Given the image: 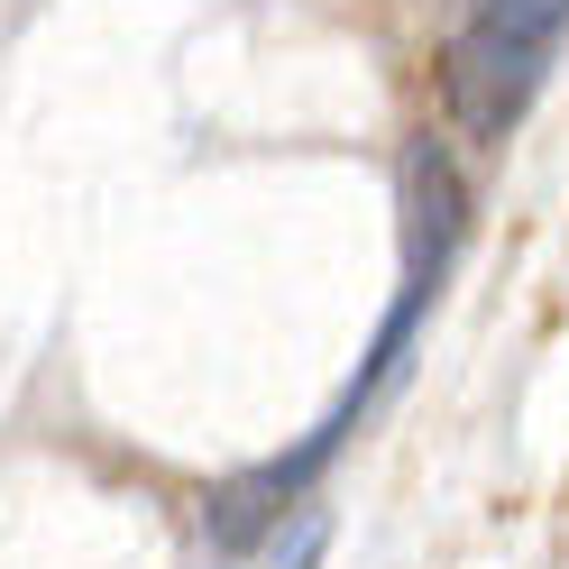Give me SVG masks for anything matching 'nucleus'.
Wrapping results in <instances>:
<instances>
[{
	"instance_id": "f257e3e1",
	"label": "nucleus",
	"mask_w": 569,
	"mask_h": 569,
	"mask_svg": "<svg viewBox=\"0 0 569 569\" xmlns=\"http://www.w3.org/2000/svg\"><path fill=\"white\" fill-rule=\"evenodd\" d=\"M569 38V0H469L441 47V111L459 138L506 148L523 129V111L542 101L551 64Z\"/></svg>"
},
{
	"instance_id": "f03ea898",
	"label": "nucleus",
	"mask_w": 569,
	"mask_h": 569,
	"mask_svg": "<svg viewBox=\"0 0 569 569\" xmlns=\"http://www.w3.org/2000/svg\"><path fill=\"white\" fill-rule=\"evenodd\" d=\"M396 230H405V284L441 295V276L469 248V184H459V157L441 138H413L396 157Z\"/></svg>"
},
{
	"instance_id": "7ed1b4c3",
	"label": "nucleus",
	"mask_w": 569,
	"mask_h": 569,
	"mask_svg": "<svg viewBox=\"0 0 569 569\" xmlns=\"http://www.w3.org/2000/svg\"><path fill=\"white\" fill-rule=\"evenodd\" d=\"M322 542H331V515H322V506H295V515L267 532V569H312Z\"/></svg>"
}]
</instances>
